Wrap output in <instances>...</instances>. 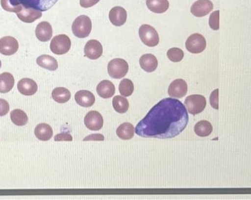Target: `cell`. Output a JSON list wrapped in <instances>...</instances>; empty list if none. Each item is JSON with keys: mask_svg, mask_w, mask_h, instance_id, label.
<instances>
[{"mask_svg": "<svg viewBox=\"0 0 251 200\" xmlns=\"http://www.w3.org/2000/svg\"><path fill=\"white\" fill-rule=\"evenodd\" d=\"M188 113L180 100L166 98L156 103L136 126L138 136L151 139H173L185 129Z\"/></svg>", "mask_w": 251, "mask_h": 200, "instance_id": "6da1fadb", "label": "cell"}, {"mask_svg": "<svg viewBox=\"0 0 251 200\" xmlns=\"http://www.w3.org/2000/svg\"><path fill=\"white\" fill-rule=\"evenodd\" d=\"M92 29V23L86 15H80L74 20L72 25L74 35L78 38H87Z\"/></svg>", "mask_w": 251, "mask_h": 200, "instance_id": "7a4b0ae2", "label": "cell"}, {"mask_svg": "<svg viewBox=\"0 0 251 200\" xmlns=\"http://www.w3.org/2000/svg\"><path fill=\"white\" fill-rule=\"evenodd\" d=\"M128 71V63L124 59H113L108 64V75L112 78H122L126 75Z\"/></svg>", "mask_w": 251, "mask_h": 200, "instance_id": "3957f363", "label": "cell"}, {"mask_svg": "<svg viewBox=\"0 0 251 200\" xmlns=\"http://www.w3.org/2000/svg\"><path fill=\"white\" fill-rule=\"evenodd\" d=\"M184 106L187 111L192 115L201 114L206 107V99L202 95L189 96L184 101Z\"/></svg>", "mask_w": 251, "mask_h": 200, "instance_id": "277c9868", "label": "cell"}, {"mask_svg": "<svg viewBox=\"0 0 251 200\" xmlns=\"http://www.w3.org/2000/svg\"><path fill=\"white\" fill-rule=\"evenodd\" d=\"M139 38L144 44L149 47H155L159 43V37L154 27L149 25H143L139 29Z\"/></svg>", "mask_w": 251, "mask_h": 200, "instance_id": "5b68a950", "label": "cell"}, {"mask_svg": "<svg viewBox=\"0 0 251 200\" xmlns=\"http://www.w3.org/2000/svg\"><path fill=\"white\" fill-rule=\"evenodd\" d=\"M50 50L56 55H64L67 53L71 48V41L69 37L64 34L54 37L50 43Z\"/></svg>", "mask_w": 251, "mask_h": 200, "instance_id": "8992f818", "label": "cell"}, {"mask_svg": "<svg viewBox=\"0 0 251 200\" xmlns=\"http://www.w3.org/2000/svg\"><path fill=\"white\" fill-rule=\"evenodd\" d=\"M186 48L191 53L198 54L203 52L207 46L205 38L199 33H195L187 38Z\"/></svg>", "mask_w": 251, "mask_h": 200, "instance_id": "52a82bcc", "label": "cell"}, {"mask_svg": "<svg viewBox=\"0 0 251 200\" xmlns=\"http://www.w3.org/2000/svg\"><path fill=\"white\" fill-rule=\"evenodd\" d=\"M19 49V43L13 37L5 36L0 39V53L7 56L14 55Z\"/></svg>", "mask_w": 251, "mask_h": 200, "instance_id": "ba28073f", "label": "cell"}, {"mask_svg": "<svg viewBox=\"0 0 251 200\" xmlns=\"http://www.w3.org/2000/svg\"><path fill=\"white\" fill-rule=\"evenodd\" d=\"M18 18L22 22L25 23H32L41 18L42 11L28 6L23 5L22 10L17 13Z\"/></svg>", "mask_w": 251, "mask_h": 200, "instance_id": "9c48e42d", "label": "cell"}, {"mask_svg": "<svg viewBox=\"0 0 251 200\" xmlns=\"http://www.w3.org/2000/svg\"><path fill=\"white\" fill-rule=\"evenodd\" d=\"M213 9V4L210 0H198L192 5L190 12L197 18H202L208 15Z\"/></svg>", "mask_w": 251, "mask_h": 200, "instance_id": "30bf717a", "label": "cell"}, {"mask_svg": "<svg viewBox=\"0 0 251 200\" xmlns=\"http://www.w3.org/2000/svg\"><path fill=\"white\" fill-rule=\"evenodd\" d=\"M84 124L91 131H99L103 125V119L101 114L97 111L88 112L84 118Z\"/></svg>", "mask_w": 251, "mask_h": 200, "instance_id": "8fae6325", "label": "cell"}, {"mask_svg": "<svg viewBox=\"0 0 251 200\" xmlns=\"http://www.w3.org/2000/svg\"><path fill=\"white\" fill-rule=\"evenodd\" d=\"M187 89L188 87L185 80L176 79L169 86L168 94L170 97L174 99H181L187 94Z\"/></svg>", "mask_w": 251, "mask_h": 200, "instance_id": "7c38bea8", "label": "cell"}, {"mask_svg": "<svg viewBox=\"0 0 251 200\" xmlns=\"http://www.w3.org/2000/svg\"><path fill=\"white\" fill-rule=\"evenodd\" d=\"M85 55L91 60H97L103 54V46L97 40L87 42L84 48Z\"/></svg>", "mask_w": 251, "mask_h": 200, "instance_id": "4fadbf2b", "label": "cell"}, {"mask_svg": "<svg viewBox=\"0 0 251 200\" xmlns=\"http://www.w3.org/2000/svg\"><path fill=\"white\" fill-rule=\"evenodd\" d=\"M127 12L123 7H113L109 12V20L111 23L116 27L124 25L126 22Z\"/></svg>", "mask_w": 251, "mask_h": 200, "instance_id": "5bb4252c", "label": "cell"}, {"mask_svg": "<svg viewBox=\"0 0 251 200\" xmlns=\"http://www.w3.org/2000/svg\"><path fill=\"white\" fill-rule=\"evenodd\" d=\"M18 89L23 95L32 96L38 91V86L32 79L23 78L18 82Z\"/></svg>", "mask_w": 251, "mask_h": 200, "instance_id": "9a60e30c", "label": "cell"}, {"mask_svg": "<svg viewBox=\"0 0 251 200\" xmlns=\"http://www.w3.org/2000/svg\"><path fill=\"white\" fill-rule=\"evenodd\" d=\"M35 35L40 41H49L52 36V25L49 22H41L37 25L35 29Z\"/></svg>", "mask_w": 251, "mask_h": 200, "instance_id": "2e32d148", "label": "cell"}, {"mask_svg": "<svg viewBox=\"0 0 251 200\" xmlns=\"http://www.w3.org/2000/svg\"><path fill=\"white\" fill-rule=\"evenodd\" d=\"M75 100L77 104L80 105V106L88 108L94 104L96 98L90 91L82 90V91H77L75 94Z\"/></svg>", "mask_w": 251, "mask_h": 200, "instance_id": "e0dca14e", "label": "cell"}, {"mask_svg": "<svg viewBox=\"0 0 251 200\" xmlns=\"http://www.w3.org/2000/svg\"><path fill=\"white\" fill-rule=\"evenodd\" d=\"M97 91L99 96L103 99H110L115 94L116 88L112 82L104 80L99 83Z\"/></svg>", "mask_w": 251, "mask_h": 200, "instance_id": "ac0fdd59", "label": "cell"}, {"mask_svg": "<svg viewBox=\"0 0 251 200\" xmlns=\"http://www.w3.org/2000/svg\"><path fill=\"white\" fill-rule=\"evenodd\" d=\"M139 63L142 69L147 73L154 72L157 68L158 60L152 54H145L141 57Z\"/></svg>", "mask_w": 251, "mask_h": 200, "instance_id": "d6986e66", "label": "cell"}, {"mask_svg": "<svg viewBox=\"0 0 251 200\" xmlns=\"http://www.w3.org/2000/svg\"><path fill=\"white\" fill-rule=\"evenodd\" d=\"M35 135L40 141L46 142L52 137L53 131L50 125L47 124L42 123L38 124L35 129Z\"/></svg>", "mask_w": 251, "mask_h": 200, "instance_id": "ffe728a7", "label": "cell"}, {"mask_svg": "<svg viewBox=\"0 0 251 200\" xmlns=\"http://www.w3.org/2000/svg\"><path fill=\"white\" fill-rule=\"evenodd\" d=\"M134 133H135V128L134 125L128 122L121 124L116 129V134L123 140H129L132 139L134 137Z\"/></svg>", "mask_w": 251, "mask_h": 200, "instance_id": "44dd1931", "label": "cell"}, {"mask_svg": "<svg viewBox=\"0 0 251 200\" xmlns=\"http://www.w3.org/2000/svg\"><path fill=\"white\" fill-rule=\"evenodd\" d=\"M15 85V78L10 73L0 74V93L6 94L10 92Z\"/></svg>", "mask_w": 251, "mask_h": 200, "instance_id": "7402d4cb", "label": "cell"}, {"mask_svg": "<svg viewBox=\"0 0 251 200\" xmlns=\"http://www.w3.org/2000/svg\"><path fill=\"white\" fill-rule=\"evenodd\" d=\"M147 6L151 12L161 14L167 12L170 4L168 0H147Z\"/></svg>", "mask_w": 251, "mask_h": 200, "instance_id": "603a6c76", "label": "cell"}, {"mask_svg": "<svg viewBox=\"0 0 251 200\" xmlns=\"http://www.w3.org/2000/svg\"><path fill=\"white\" fill-rule=\"evenodd\" d=\"M37 64L45 69L54 71L58 69V61L53 57L49 55H43L39 56L36 60Z\"/></svg>", "mask_w": 251, "mask_h": 200, "instance_id": "cb8c5ba5", "label": "cell"}, {"mask_svg": "<svg viewBox=\"0 0 251 200\" xmlns=\"http://www.w3.org/2000/svg\"><path fill=\"white\" fill-rule=\"evenodd\" d=\"M52 97L57 103H65L71 99V94L67 88L58 87L52 91Z\"/></svg>", "mask_w": 251, "mask_h": 200, "instance_id": "d4e9b609", "label": "cell"}, {"mask_svg": "<svg viewBox=\"0 0 251 200\" xmlns=\"http://www.w3.org/2000/svg\"><path fill=\"white\" fill-rule=\"evenodd\" d=\"M194 130L198 136L206 137L213 132V125L207 121H201L196 124Z\"/></svg>", "mask_w": 251, "mask_h": 200, "instance_id": "484cf974", "label": "cell"}, {"mask_svg": "<svg viewBox=\"0 0 251 200\" xmlns=\"http://www.w3.org/2000/svg\"><path fill=\"white\" fill-rule=\"evenodd\" d=\"M10 119L12 123L18 126H23L28 122V117L25 111L21 109H15L11 112Z\"/></svg>", "mask_w": 251, "mask_h": 200, "instance_id": "4316f807", "label": "cell"}, {"mask_svg": "<svg viewBox=\"0 0 251 200\" xmlns=\"http://www.w3.org/2000/svg\"><path fill=\"white\" fill-rule=\"evenodd\" d=\"M113 107L116 112L119 114H125L129 108L128 100L123 96H116L113 99Z\"/></svg>", "mask_w": 251, "mask_h": 200, "instance_id": "83f0119b", "label": "cell"}, {"mask_svg": "<svg viewBox=\"0 0 251 200\" xmlns=\"http://www.w3.org/2000/svg\"><path fill=\"white\" fill-rule=\"evenodd\" d=\"M1 6L7 12L18 13L22 10L23 4L19 0H1Z\"/></svg>", "mask_w": 251, "mask_h": 200, "instance_id": "f1b7e54d", "label": "cell"}, {"mask_svg": "<svg viewBox=\"0 0 251 200\" xmlns=\"http://www.w3.org/2000/svg\"><path fill=\"white\" fill-rule=\"evenodd\" d=\"M119 90L121 95L125 96V97H128L134 92V83L129 79H123L119 84Z\"/></svg>", "mask_w": 251, "mask_h": 200, "instance_id": "f546056e", "label": "cell"}, {"mask_svg": "<svg viewBox=\"0 0 251 200\" xmlns=\"http://www.w3.org/2000/svg\"><path fill=\"white\" fill-rule=\"evenodd\" d=\"M167 57L174 63L180 62L183 59L184 52L182 49L178 48H173L167 52Z\"/></svg>", "mask_w": 251, "mask_h": 200, "instance_id": "4dcf8cb0", "label": "cell"}, {"mask_svg": "<svg viewBox=\"0 0 251 200\" xmlns=\"http://www.w3.org/2000/svg\"><path fill=\"white\" fill-rule=\"evenodd\" d=\"M20 2L23 5L28 6V7H33V8L38 9L39 8V1H40V10H41L42 8V2L41 1H44V0H19ZM50 7H52V3L50 2V0H48ZM52 2L55 4L57 0H51Z\"/></svg>", "mask_w": 251, "mask_h": 200, "instance_id": "1f68e13d", "label": "cell"}, {"mask_svg": "<svg viewBox=\"0 0 251 200\" xmlns=\"http://www.w3.org/2000/svg\"><path fill=\"white\" fill-rule=\"evenodd\" d=\"M220 11L216 10L213 12L210 15V19H209V25L210 27L213 30H218L220 28Z\"/></svg>", "mask_w": 251, "mask_h": 200, "instance_id": "d6a6232c", "label": "cell"}, {"mask_svg": "<svg viewBox=\"0 0 251 200\" xmlns=\"http://www.w3.org/2000/svg\"><path fill=\"white\" fill-rule=\"evenodd\" d=\"M55 142H72L73 137L69 133L62 132L55 136Z\"/></svg>", "mask_w": 251, "mask_h": 200, "instance_id": "836d02e7", "label": "cell"}, {"mask_svg": "<svg viewBox=\"0 0 251 200\" xmlns=\"http://www.w3.org/2000/svg\"><path fill=\"white\" fill-rule=\"evenodd\" d=\"M218 94H219V90L215 89L210 95V103L214 109L218 110L219 108L218 106Z\"/></svg>", "mask_w": 251, "mask_h": 200, "instance_id": "e575fe53", "label": "cell"}, {"mask_svg": "<svg viewBox=\"0 0 251 200\" xmlns=\"http://www.w3.org/2000/svg\"><path fill=\"white\" fill-rule=\"evenodd\" d=\"M10 111V104L4 99H0V116H4L8 114Z\"/></svg>", "mask_w": 251, "mask_h": 200, "instance_id": "d590c367", "label": "cell"}, {"mask_svg": "<svg viewBox=\"0 0 251 200\" xmlns=\"http://www.w3.org/2000/svg\"><path fill=\"white\" fill-rule=\"evenodd\" d=\"M104 136L100 133H94V134L89 135L83 139V142H88V141H103Z\"/></svg>", "mask_w": 251, "mask_h": 200, "instance_id": "8d00e7d4", "label": "cell"}, {"mask_svg": "<svg viewBox=\"0 0 251 200\" xmlns=\"http://www.w3.org/2000/svg\"><path fill=\"white\" fill-rule=\"evenodd\" d=\"M100 0H80V4L82 7L89 8L97 4Z\"/></svg>", "mask_w": 251, "mask_h": 200, "instance_id": "74e56055", "label": "cell"}, {"mask_svg": "<svg viewBox=\"0 0 251 200\" xmlns=\"http://www.w3.org/2000/svg\"><path fill=\"white\" fill-rule=\"evenodd\" d=\"M1 60H0V68H1Z\"/></svg>", "mask_w": 251, "mask_h": 200, "instance_id": "f35d334b", "label": "cell"}]
</instances>
